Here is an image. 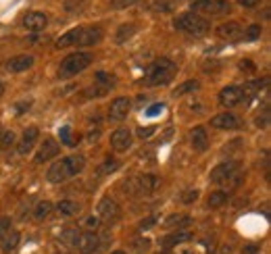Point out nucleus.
Masks as SVG:
<instances>
[{
  "label": "nucleus",
  "mask_w": 271,
  "mask_h": 254,
  "mask_svg": "<svg viewBox=\"0 0 271 254\" xmlns=\"http://www.w3.org/2000/svg\"><path fill=\"white\" fill-rule=\"evenodd\" d=\"M196 198H198V190H188V192H184V196H182L184 204H192Z\"/></svg>",
  "instance_id": "79ce46f5"
},
{
  "label": "nucleus",
  "mask_w": 271,
  "mask_h": 254,
  "mask_svg": "<svg viewBox=\"0 0 271 254\" xmlns=\"http://www.w3.org/2000/svg\"><path fill=\"white\" fill-rule=\"evenodd\" d=\"M190 142H192V148H194L196 152L207 150L209 138H207V130H205V127H194V130L190 132Z\"/></svg>",
  "instance_id": "6ab92c4d"
},
{
  "label": "nucleus",
  "mask_w": 271,
  "mask_h": 254,
  "mask_svg": "<svg viewBox=\"0 0 271 254\" xmlns=\"http://www.w3.org/2000/svg\"><path fill=\"white\" fill-rule=\"evenodd\" d=\"M192 13L196 15H211V17H217V15H225L230 13V0H192Z\"/></svg>",
  "instance_id": "0eeeda50"
},
{
  "label": "nucleus",
  "mask_w": 271,
  "mask_h": 254,
  "mask_svg": "<svg viewBox=\"0 0 271 254\" xmlns=\"http://www.w3.org/2000/svg\"><path fill=\"white\" fill-rule=\"evenodd\" d=\"M156 186H159V179L150 173H144V175H134L127 179L123 183V192L130 196H148L156 190Z\"/></svg>",
  "instance_id": "39448f33"
},
{
  "label": "nucleus",
  "mask_w": 271,
  "mask_h": 254,
  "mask_svg": "<svg viewBox=\"0 0 271 254\" xmlns=\"http://www.w3.org/2000/svg\"><path fill=\"white\" fill-rule=\"evenodd\" d=\"M217 67H219V63H217V61H211V63H209V61H205V63H203L205 73H211V69H217Z\"/></svg>",
  "instance_id": "09e8293b"
},
{
  "label": "nucleus",
  "mask_w": 271,
  "mask_h": 254,
  "mask_svg": "<svg viewBox=\"0 0 271 254\" xmlns=\"http://www.w3.org/2000/svg\"><path fill=\"white\" fill-rule=\"evenodd\" d=\"M240 179V165L236 161H227L217 165L211 171V183L215 186H227V183H238Z\"/></svg>",
  "instance_id": "423d86ee"
},
{
  "label": "nucleus",
  "mask_w": 271,
  "mask_h": 254,
  "mask_svg": "<svg viewBox=\"0 0 271 254\" xmlns=\"http://www.w3.org/2000/svg\"><path fill=\"white\" fill-rule=\"evenodd\" d=\"M269 125V108H265L263 115L256 117V127H267Z\"/></svg>",
  "instance_id": "a18cd8bd"
},
{
  "label": "nucleus",
  "mask_w": 271,
  "mask_h": 254,
  "mask_svg": "<svg viewBox=\"0 0 271 254\" xmlns=\"http://www.w3.org/2000/svg\"><path fill=\"white\" fill-rule=\"evenodd\" d=\"M103 36H105V32L98 25L79 27V36H77L75 46H94V44H98V42L103 40Z\"/></svg>",
  "instance_id": "6e6552de"
},
{
  "label": "nucleus",
  "mask_w": 271,
  "mask_h": 254,
  "mask_svg": "<svg viewBox=\"0 0 271 254\" xmlns=\"http://www.w3.org/2000/svg\"><path fill=\"white\" fill-rule=\"evenodd\" d=\"M244 254H259V246H254V244L244 246Z\"/></svg>",
  "instance_id": "8fccbe9b"
},
{
  "label": "nucleus",
  "mask_w": 271,
  "mask_h": 254,
  "mask_svg": "<svg viewBox=\"0 0 271 254\" xmlns=\"http://www.w3.org/2000/svg\"><path fill=\"white\" fill-rule=\"evenodd\" d=\"M242 34H244V40L254 42V40H259V38H261L263 30H261V25H259V23H252V25L246 27V30H242Z\"/></svg>",
  "instance_id": "72a5a7b5"
},
{
  "label": "nucleus",
  "mask_w": 271,
  "mask_h": 254,
  "mask_svg": "<svg viewBox=\"0 0 271 254\" xmlns=\"http://www.w3.org/2000/svg\"><path fill=\"white\" fill-rule=\"evenodd\" d=\"M198 88H201V83H198L196 79H188V81H184L182 86L173 92V96H184V94H190V92H196Z\"/></svg>",
  "instance_id": "7c9ffc66"
},
{
  "label": "nucleus",
  "mask_w": 271,
  "mask_h": 254,
  "mask_svg": "<svg viewBox=\"0 0 271 254\" xmlns=\"http://www.w3.org/2000/svg\"><path fill=\"white\" fill-rule=\"evenodd\" d=\"M92 63V54L88 52H73V54H67L65 59L61 61L59 67V77L61 79H69V77H75L77 73L85 71Z\"/></svg>",
  "instance_id": "20e7f679"
},
{
  "label": "nucleus",
  "mask_w": 271,
  "mask_h": 254,
  "mask_svg": "<svg viewBox=\"0 0 271 254\" xmlns=\"http://www.w3.org/2000/svg\"><path fill=\"white\" fill-rule=\"evenodd\" d=\"M154 11H159V13H169V11H173V5H171V0H154Z\"/></svg>",
  "instance_id": "e433bc0d"
},
{
  "label": "nucleus",
  "mask_w": 271,
  "mask_h": 254,
  "mask_svg": "<svg viewBox=\"0 0 271 254\" xmlns=\"http://www.w3.org/2000/svg\"><path fill=\"white\" fill-rule=\"evenodd\" d=\"M240 102H242V90H240V86H225L219 92V104L221 106L232 108V106H238Z\"/></svg>",
  "instance_id": "ddd939ff"
},
{
  "label": "nucleus",
  "mask_w": 271,
  "mask_h": 254,
  "mask_svg": "<svg viewBox=\"0 0 271 254\" xmlns=\"http://www.w3.org/2000/svg\"><path fill=\"white\" fill-rule=\"evenodd\" d=\"M175 75V63L167 59V56H161V59L152 61L146 71H144V83L146 86H167V83L173 79Z\"/></svg>",
  "instance_id": "f03ea898"
},
{
  "label": "nucleus",
  "mask_w": 271,
  "mask_h": 254,
  "mask_svg": "<svg viewBox=\"0 0 271 254\" xmlns=\"http://www.w3.org/2000/svg\"><path fill=\"white\" fill-rule=\"evenodd\" d=\"M119 169V161H115V159H107L101 167H98V177H103V175H109V173H113V171H117Z\"/></svg>",
  "instance_id": "473e14b6"
},
{
  "label": "nucleus",
  "mask_w": 271,
  "mask_h": 254,
  "mask_svg": "<svg viewBox=\"0 0 271 254\" xmlns=\"http://www.w3.org/2000/svg\"><path fill=\"white\" fill-rule=\"evenodd\" d=\"M77 36H79V27H73V30H69L67 34H63L59 40H56V48L75 46V42H77Z\"/></svg>",
  "instance_id": "c85d7f7f"
},
{
  "label": "nucleus",
  "mask_w": 271,
  "mask_h": 254,
  "mask_svg": "<svg viewBox=\"0 0 271 254\" xmlns=\"http://www.w3.org/2000/svg\"><path fill=\"white\" fill-rule=\"evenodd\" d=\"M132 142H134V138H132V132L127 130V127H119V130H115L111 134V148L117 150V152L132 148Z\"/></svg>",
  "instance_id": "9d476101"
},
{
  "label": "nucleus",
  "mask_w": 271,
  "mask_h": 254,
  "mask_svg": "<svg viewBox=\"0 0 271 254\" xmlns=\"http://www.w3.org/2000/svg\"><path fill=\"white\" fill-rule=\"evenodd\" d=\"M59 152H61L59 142H56L54 138H46L44 142H42V146L38 148V154H36V159H34V161H36L38 165H42V163H46V161L54 159Z\"/></svg>",
  "instance_id": "9b49d317"
},
{
  "label": "nucleus",
  "mask_w": 271,
  "mask_h": 254,
  "mask_svg": "<svg viewBox=\"0 0 271 254\" xmlns=\"http://www.w3.org/2000/svg\"><path fill=\"white\" fill-rule=\"evenodd\" d=\"M190 217L188 215H169L165 221H163V227L167 229H173V227H186V225H190Z\"/></svg>",
  "instance_id": "a878e982"
},
{
  "label": "nucleus",
  "mask_w": 271,
  "mask_h": 254,
  "mask_svg": "<svg viewBox=\"0 0 271 254\" xmlns=\"http://www.w3.org/2000/svg\"><path fill=\"white\" fill-rule=\"evenodd\" d=\"M98 219L105 223H115L119 219V206L113 198H103L98 202Z\"/></svg>",
  "instance_id": "f8f14e48"
},
{
  "label": "nucleus",
  "mask_w": 271,
  "mask_h": 254,
  "mask_svg": "<svg viewBox=\"0 0 271 254\" xmlns=\"http://www.w3.org/2000/svg\"><path fill=\"white\" fill-rule=\"evenodd\" d=\"M52 213V202H48V200H42V202H38L36 206H34V219L36 221H44L48 215Z\"/></svg>",
  "instance_id": "c756f323"
},
{
  "label": "nucleus",
  "mask_w": 271,
  "mask_h": 254,
  "mask_svg": "<svg viewBox=\"0 0 271 254\" xmlns=\"http://www.w3.org/2000/svg\"><path fill=\"white\" fill-rule=\"evenodd\" d=\"M240 69H242V71H244V69H250V71H254V65L250 61H242L240 63Z\"/></svg>",
  "instance_id": "3c124183"
},
{
  "label": "nucleus",
  "mask_w": 271,
  "mask_h": 254,
  "mask_svg": "<svg viewBox=\"0 0 271 254\" xmlns=\"http://www.w3.org/2000/svg\"><path fill=\"white\" fill-rule=\"evenodd\" d=\"M211 125L217 127V130H238L240 127V119L234 115V112H219L211 119Z\"/></svg>",
  "instance_id": "2eb2a0df"
},
{
  "label": "nucleus",
  "mask_w": 271,
  "mask_h": 254,
  "mask_svg": "<svg viewBox=\"0 0 271 254\" xmlns=\"http://www.w3.org/2000/svg\"><path fill=\"white\" fill-rule=\"evenodd\" d=\"M132 110V100L127 96H119L109 106V119L111 121H123Z\"/></svg>",
  "instance_id": "1a4fd4ad"
},
{
  "label": "nucleus",
  "mask_w": 271,
  "mask_h": 254,
  "mask_svg": "<svg viewBox=\"0 0 271 254\" xmlns=\"http://www.w3.org/2000/svg\"><path fill=\"white\" fill-rule=\"evenodd\" d=\"M59 138H61V142L65 146H75V140L71 138V127L69 125H63L61 130H59Z\"/></svg>",
  "instance_id": "f704fd0d"
},
{
  "label": "nucleus",
  "mask_w": 271,
  "mask_h": 254,
  "mask_svg": "<svg viewBox=\"0 0 271 254\" xmlns=\"http://www.w3.org/2000/svg\"><path fill=\"white\" fill-rule=\"evenodd\" d=\"M56 210H59L61 217H73L79 213V204L75 200H61L56 204Z\"/></svg>",
  "instance_id": "393cba45"
},
{
  "label": "nucleus",
  "mask_w": 271,
  "mask_h": 254,
  "mask_svg": "<svg viewBox=\"0 0 271 254\" xmlns=\"http://www.w3.org/2000/svg\"><path fill=\"white\" fill-rule=\"evenodd\" d=\"M83 167H85V159L81 157V154H71V157H65L61 161H56L50 169H48V181L50 183H61L69 177H73L77 175L79 171H83Z\"/></svg>",
  "instance_id": "f257e3e1"
},
{
  "label": "nucleus",
  "mask_w": 271,
  "mask_h": 254,
  "mask_svg": "<svg viewBox=\"0 0 271 254\" xmlns=\"http://www.w3.org/2000/svg\"><path fill=\"white\" fill-rule=\"evenodd\" d=\"M38 136H40V132H38V127H27V130L23 132V136H21V142H19V146H17V152L21 154H27L32 148H34V144L38 142Z\"/></svg>",
  "instance_id": "a211bd4d"
},
{
  "label": "nucleus",
  "mask_w": 271,
  "mask_h": 254,
  "mask_svg": "<svg viewBox=\"0 0 271 254\" xmlns=\"http://www.w3.org/2000/svg\"><path fill=\"white\" fill-rule=\"evenodd\" d=\"M148 248H150V239H148V237H138L136 242H134V250H136L138 254H144Z\"/></svg>",
  "instance_id": "c9c22d12"
},
{
  "label": "nucleus",
  "mask_w": 271,
  "mask_h": 254,
  "mask_svg": "<svg viewBox=\"0 0 271 254\" xmlns=\"http://www.w3.org/2000/svg\"><path fill=\"white\" fill-rule=\"evenodd\" d=\"M77 239H79V229L77 227H65L59 233V242L65 244V246H75Z\"/></svg>",
  "instance_id": "b1692460"
},
{
  "label": "nucleus",
  "mask_w": 271,
  "mask_h": 254,
  "mask_svg": "<svg viewBox=\"0 0 271 254\" xmlns=\"http://www.w3.org/2000/svg\"><path fill=\"white\" fill-rule=\"evenodd\" d=\"M13 144H15V134H13V132H5L3 138H0V146H3V148H11Z\"/></svg>",
  "instance_id": "58836bf2"
},
{
  "label": "nucleus",
  "mask_w": 271,
  "mask_h": 254,
  "mask_svg": "<svg viewBox=\"0 0 271 254\" xmlns=\"http://www.w3.org/2000/svg\"><path fill=\"white\" fill-rule=\"evenodd\" d=\"M136 32H138V27H136L134 23H123L119 30H117V34H115V42H117V44H123V42H127L130 38H134Z\"/></svg>",
  "instance_id": "bb28decb"
},
{
  "label": "nucleus",
  "mask_w": 271,
  "mask_h": 254,
  "mask_svg": "<svg viewBox=\"0 0 271 254\" xmlns=\"http://www.w3.org/2000/svg\"><path fill=\"white\" fill-rule=\"evenodd\" d=\"M154 132H156V127H140V130H138V138L146 140V138H150Z\"/></svg>",
  "instance_id": "c03bdc74"
},
{
  "label": "nucleus",
  "mask_w": 271,
  "mask_h": 254,
  "mask_svg": "<svg viewBox=\"0 0 271 254\" xmlns=\"http://www.w3.org/2000/svg\"><path fill=\"white\" fill-rule=\"evenodd\" d=\"M48 25V17L40 11H32L23 17V27L27 32H42Z\"/></svg>",
  "instance_id": "4468645a"
},
{
  "label": "nucleus",
  "mask_w": 271,
  "mask_h": 254,
  "mask_svg": "<svg viewBox=\"0 0 271 254\" xmlns=\"http://www.w3.org/2000/svg\"><path fill=\"white\" fill-rule=\"evenodd\" d=\"M190 237H192L190 231H175V233H171V235L161 237V246H163V248H175L177 244L188 242Z\"/></svg>",
  "instance_id": "412c9836"
},
{
  "label": "nucleus",
  "mask_w": 271,
  "mask_h": 254,
  "mask_svg": "<svg viewBox=\"0 0 271 254\" xmlns=\"http://www.w3.org/2000/svg\"><path fill=\"white\" fill-rule=\"evenodd\" d=\"M173 27L177 32H184V34H188V36H205L209 32V21L203 17V15H196V13L188 11V13H182V15L175 17L173 21Z\"/></svg>",
  "instance_id": "7ed1b4c3"
},
{
  "label": "nucleus",
  "mask_w": 271,
  "mask_h": 254,
  "mask_svg": "<svg viewBox=\"0 0 271 254\" xmlns=\"http://www.w3.org/2000/svg\"><path fill=\"white\" fill-rule=\"evenodd\" d=\"M3 92H5V83L0 81V96H3Z\"/></svg>",
  "instance_id": "603ef678"
},
{
  "label": "nucleus",
  "mask_w": 271,
  "mask_h": 254,
  "mask_svg": "<svg viewBox=\"0 0 271 254\" xmlns=\"http://www.w3.org/2000/svg\"><path fill=\"white\" fill-rule=\"evenodd\" d=\"M83 227H88L90 231H96L98 227H101V219H98V217H85L83 219Z\"/></svg>",
  "instance_id": "4c0bfd02"
},
{
  "label": "nucleus",
  "mask_w": 271,
  "mask_h": 254,
  "mask_svg": "<svg viewBox=\"0 0 271 254\" xmlns=\"http://www.w3.org/2000/svg\"><path fill=\"white\" fill-rule=\"evenodd\" d=\"M34 65V56H30V54H19V56H13L11 61H7V71L9 73H23V71H27Z\"/></svg>",
  "instance_id": "dca6fc26"
},
{
  "label": "nucleus",
  "mask_w": 271,
  "mask_h": 254,
  "mask_svg": "<svg viewBox=\"0 0 271 254\" xmlns=\"http://www.w3.org/2000/svg\"><path fill=\"white\" fill-rule=\"evenodd\" d=\"M236 3H238L240 7H244V9H252V7L259 5L261 0H236Z\"/></svg>",
  "instance_id": "de8ad7c7"
},
{
  "label": "nucleus",
  "mask_w": 271,
  "mask_h": 254,
  "mask_svg": "<svg viewBox=\"0 0 271 254\" xmlns=\"http://www.w3.org/2000/svg\"><path fill=\"white\" fill-rule=\"evenodd\" d=\"M11 231V219L9 217H0V237H3L5 233Z\"/></svg>",
  "instance_id": "37998d69"
},
{
  "label": "nucleus",
  "mask_w": 271,
  "mask_h": 254,
  "mask_svg": "<svg viewBox=\"0 0 271 254\" xmlns=\"http://www.w3.org/2000/svg\"><path fill=\"white\" fill-rule=\"evenodd\" d=\"M94 79L98 81V86L109 88V90H111V86H115V81H117V77H115V75H111V73H107V71H98Z\"/></svg>",
  "instance_id": "2f4dec72"
},
{
  "label": "nucleus",
  "mask_w": 271,
  "mask_h": 254,
  "mask_svg": "<svg viewBox=\"0 0 271 254\" xmlns=\"http://www.w3.org/2000/svg\"><path fill=\"white\" fill-rule=\"evenodd\" d=\"M154 223H156V219H154V217H146L144 221H142V223H140V229H142V231H144V229H150V227H152V225H154Z\"/></svg>",
  "instance_id": "49530a36"
},
{
  "label": "nucleus",
  "mask_w": 271,
  "mask_h": 254,
  "mask_svg": "<svg viewBox=\"0 0 271 254\" xmlns=\"http://www.w3.org/2000/svg\"><path fill=\"white\" fill-rule=\"evenodd\" d=\"M136 3H140V0H111V7L113 9H127V7L136 5Z\"/></svg>",
  "instance_id": "a19ab883"
},
{
  "label": "nucleus",
  "mask_w": 271,
  "mask_h": 254,
  "mask_svg": "<svg viewBox=\"0 0 271 254\" xmlns=\"http://www.w3.org/2000/svg\"><path fill=\"white\" fill-rule=\"evenodd\" d=\"M0 239H3V244H0V246H3V252H13L19 246V242H21V233L19 231H9Z\"/></svg>",
  "instance_id": "4be33fe9"
},
{
  "label": "nucleus",
  "mask_w": 271,
  "mask_h": 254,
  "mask_svg": "<svg viewBox=\"0 0 271 254\" xmlns=\"http://www.w3.org/2000/svg\"><path fill=\"white\" fill-rule=\"evenodd\" d=\"M111 254H127V252H123V250H115V252H111Z\"/></svg>",
  "instance_id": "864d4df0"
},
{
  "label": "nucleus",
  "mask_w": 271,
  "mask_h": 254,
  "mask_svg": "<svg viewBox=\"0 0 271 254\" xmlns=\"http://www.w3.org/2000/svg\"><path fill=\"white\" fill-rule=\"evenodd\" d=\"M98 244H101V239H98L96 231H88V233H79V239H77V250L81 254H90L98 248Z\"/></svg>",
  "instance_id": "f3484780"
},
{
  "label": "nucleus",
  "mask_w": 271,
  "mask_h": 254,
  "mask_svg": "<svg viewBox=\"0 0 271 254\" xmlns=\"http://www.w3.org/2000/svg\"><path fill=\"white\" fill-rule=\"evenodd\" d=\"M261 86H263V81H261V79H254V81L244 83V86H240V90H242V102H248L250 98L261 90Z\"/></svg>",
  "instance_id": "cd10ccee"
},
{
  "label": "nucleus",
  "mask_w": 271,
  "mask_h": 254,
  "mask_svg": "<svg viewBox=\"0 0 271 254\" xmlns=\"http://www.w3.org/2000/svg\"><path fill=\"white\" fill-rule=\"evenodd\" d=\"M227 200H230V196H227V192H223V190H215V192H211V194H209V198H207V206H209V208H219V206L227 204Z\"/></svg>",
  "instance_id": "5701e85b"
},
{
  "label": "nucleus",
  "mask_w": 271,
  "mask_h": 254,
  "mask_svg": "<svg viewBox=\"0 0 271 254\" xmlns=\"http://www.w3.org/2000/svg\"><path fill=\"white\" fill-rule=\"evenodd\" d=\"M240 34H242V25L238 21H227V23H223V25L217 27V36L223 38V40H234Z\"/></svg>",
  "instance_id": "aec40b11"
},
{
  "label": "nucleus",
  "mask_w": 271,
  "mask_h": 254,
  "mask_svg": "<svg viewBox=\"0 0 271 254\" xmlns=\"http://www.w3.org/2000/svg\"><path fill=\"white\" fill-rule=\"evenodd\" d=\"M163 110H165V104L163 102H156V104H152V106L146 108V117H156V115H161Z\"/></svg>",
  "instance_id": "ea45409f"
}]
</instances>
